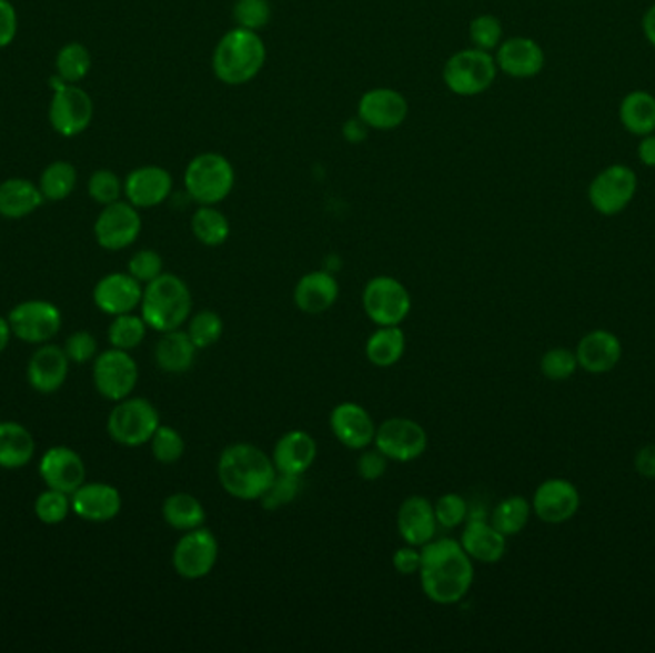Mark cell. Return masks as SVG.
Returning <instances> with one entry per match:
<instances>
[{"mask_svg": "<svg viewBox=\"0 0 655 653\" xmlns=\"http://www.w3.org/2000/svg\"><path fill=\"white\" fill-rule=\"evenodd\" d=\"M419 575L422 591L433 604H458L474 584V560L461 541L433 539L422 546Z\"/></svg>", "mask_w": 655, "mask_h": 653, "instance_id": "1", "label": "cell"}, {"mask_svg": "<svg viewBox=\"0 0 655 653\" xmlns=\"http://www.w3.org/2000/svg\"><path fill=\"white\" fill-rule=\"evenodd\" d=\"M276 473L271 456L250 443L226 446L216 462L219 483L238 501H259Z\"/></svg>", "mask_w": 655, "mask_h": 653, "instance_id": "2", "label": "cell"}, {"mask_svg": "<svg viewBox=\"0 0 655 653\" xmlns=\"http://www.w3.org/2000/svg\"><path fill=\"white\" fill-rule=\"evenodd\" d=\"M192 313V293L184 280L163 272L144 288L140 301V317L155 332H171L189 322Z\"/></svg>", "mask_w": 655, "mask_h": 653, "instance_id": "3", "label": "cell"}, {"mask_svg": "<svg viewBox=\"0 0 655 653\" xmlns=\"http://www.w3.org/2000/svg\"><path fill=\"white\" fill-rule=\"evenodd\" d=\"M266 62V49L258 31H229L213 52V71L226 84H245L259 76Z\"/></svg>", "mask_w": 655, "mask_h": 653, "instance_id": "4", "label": "cell"}, {"mask_svg": "<svg viewBox=\"0 0 655 653\" xmlns=\"http://www.w3.org/2000/svg\"><path fill=\"white\" fill-rule=\"evenodd\" d=\"M236 173L231 161L215 152L200 153L184 171V187L200 205H216L231 194Z\"/></svg>", "mask_w": 655, "mask_h": 653, "instance_id": "5", "label": "cell"}, {"mask_svg": "<svg viewBox=\"0 0 655 653\" xmlns=\"http://www.w3.org/2000/svg\"><path fill=\"white\" fill-rule=\"evenodd\" d=\"M160 424L154 404L142 396H127L110 412L108 433L119 445L142 446L150 443Z\"/></svg>", "mask_w": 655, "mask_h": 653, "instance_id": "6", "label": "cell"}, {"mask_svg": "<svg viewBox=\"0 0 655 653\" xmlns=\"http://www.w3.org/2000/svg\"><path fill=\"white\" fill-rule=\"evenodd\" d=\"M496 60L491 52L466 49L449 58L443 70L445 84L458 97H477L496 79Z\"/></svg>", "mask_w": 655, "mask_h": 653, "instance_id": "7", "label": "cell"}, {"mask_svg": "<svg viewBox=\"0 0 655 653\" xmlns=\"http://www.w3.org/2000/svg\"><path fill=\"white\" fill-rule=\"evenodd\" d=\"M363 309L376 326H401L411 314V293L393 277H374L364 285Z\"/></svg>", "mask_w": 655, "mask_h": 653, "instance_id": "8", "label": "cell"}, {"mask_svg": "<svg viewBox=\"0 0 655 653\" xmlns=\"http://www.w3.org/2000/svg\"><path fill=\"white\" fill-rule=\"evenodd\" d=\"M638 177L633 169L614 163L602 169L588 184V202L599 215L615 217L623 213L635 200Z\"/></svg>", "mask_w": 655, "mask_h": 653, "instance_id": "9", "label": "cell"}, {"mask_svg": "<svg viewBox=\"0 0 655 653\" xmlns=\"http://www.w3.org/2000/svg\"><path fill=\"white\" fill-rule=\"evenodd\" d=\"M219 541L208 528L192 529L179 539L173 550V567L179 577L200 581L215 570Z\"/></svg>", "mask_w": 655, "mask_h": 653, "instance_id": "10", "label": "cell"}, {"mask_svg": "<svg viewBox=\"0 0 655 653\" xmlns=\"http://www.w3.org/2000/svg\"><path fill=\"white\" fill-rule=\"evenodd\" d=\"M94 378V388L98 393L119 403L127 396H131L137 383H139V366L129 351L123 349H108L102 355L94 361L92 369Z\"/></svg>", "mask_w": 655, "mask_h": 653, "instance_id": "11", "label": "cell"}, {"mask_svg": "<svg viewBox=\"0 0 655 653\" xmlns=\"http://www.w3.org/2000/svg\"><path fill=\"white\" fill-rule=\"evenodd\" d=\"M374 446L384 452L390 462H414L427 449V433L411 418H387L377 425Z\"/></svg>", "mask_w": 655, "mask_h": 653, "instance_id": "12", "label": "cell"}, {"mask_svg": "<svg viewBox=\"0 0 655 653\" xmlns=\"http://www.w3.org/2000/svg\"><path fill=\"white\" fill-rule=\"evenodd\" d=\"M94 118V102L91 94L79 84H66L52 94L49 106V121L52 129L66 139L78 137L91 127Z\"/></svg>", "mask_w": 655, "mask_h": 653, "instance_id": "13", "label": "cell"}, {"mask_svg": "<svg viewBox=\"0 0 655 653\" xmlns=\"http://www.w3.org/2000/svg\"><path fill=\"white\" fill-rule=\"evenodd\" d=\"M142 219L133 203L119 202L104 205L94 223L98 245L108 251H121L133 245L140 237Z\"/></svg>", "mask_w": 655, "mask_h": 653, "instance_id": "14", "label": "cell"}, {"mask_svg": "<svg viewBox=\"0 0 655 653\" xmlns=\"http://www.w3.org/2000/svg\"><path fill=\"white\" fill-rule=\"evenodd\" d=\"M12 334L28 343H44L52 340L62 328V313L49 301H23L8 317Z\"/></svg>", "mask_w": 655, "mask_h": 653, "instance_id": "15", "label": "cell"}, {"mask_svg": "<svg viewBox=\"0 0 655 653\" xmlns=\"http://www.w3.org/2000/svg\"><path fill=\"white\" fill-rule=\"evenodd\" d=\"M531 506L541 522L558 525L570 522L573 515L577 514L581 494L572 481L554 478L543 481L537 486Z\"/></svg>", "mask_w": 655, "mask_h": 653, "instance_id": "16", "label": "cell"}, {"mask_svg": "<svg viewBox=\"0 0 655 653\" xmlns=\"http://www.w3.org/2000/svg\"><path fill=\"white\" fill-rule=\"evenodd\" d=\"M330 428L334 438L351 451H363L374 445L377 425L363 404L345 401L334 406L330 414Z\"/></svg>", "mask_w": 655, "mask_h": 653, "instance_id": "17", "label": "cell"}, {"mask_svg": "<svg viewBox=\"0 0 655 653\" xmlns=\"http://www.w3.org/2000/svg\"><path fill=\"white\" fill-rule=\"evenodd\" d=\"M173 190V177L160 165L133 169L123 181V195L137 209L158 208Z\"/></svg>", "mask_w": 655, "mask_h": 653, "instance_id": "18", "label": "cell"}, {"mask_svg": "<svg viewBox=\"0 0 655 653\" xmlns=\"http://www.w3.org/2000/svg\"><path fill=\"white\" fill-rule=\"evenodd\" d=\"M409 102L393 89H372L359 102V119L377 131H391L405 123Z\"/></svg>", "mask_w": 655, "mask_h": 653, "instance_id": "19", "label": "cell"}, {"mask_svg": "<svg viewBox=\"0 0 655 653\" xmlns=\"http://www.w3.org/2000/svg\"><path fill=\"white\" fill-rule=\"evenodd\" d=\"M142 293L144 288L129 272H112L94 285L92 299L102 313L118 317L133 313L140 307Z\"/></svg>", "mask_w": 655, "mask_h": 653, "instance_id": "20", "label": "cell"}, {"mask_svg": "<svg viewBox=\"0 0 655 653\" xmlns=\"http://www.w3.org/2000/svg\"><path fill=\"white\" fill-rule=\"evenodd\" d=\"M39 473L49 489L68 494L75 493L87 478L83 459L68 446H52L44 452Z\"/></svg>", "mask_w": 655, "mask_h": 653, "instance_id": "21", "label": "cell"}, {"mask_svg": "<svg viewBox=\"0 0 655 653\" xmlns=\"http://www.w3.org/2000/svg\"><path fill=\"white\" fill-rule=\"evenodd\" d=\"M496 68L514 79H531L543 71L544 50L530 37H512L496 49Z\"/></svg>", "mask_w": 655, "mask_h": 653, "instance_id": "22", "label": "cell"}, {"mask_svg": "<svg viewBox=\"0 0 655 653\" xmlns=\"http://www.w3.org/2000/svg\"><path fill=\"white\" fill-rule=\"evenodd\" d=\"M121 506V493L108 483H83L71 494V510L84 522H112Z\"/></svg>", "mask_w": 655, "mask_h": 653, "instance_id": "23", "label": "cell"}, {"mask_svg": "<svg viewBox=\"0 0 655 653\" xmlns=\"http://www.w3.org/2000/svg\"><path fill=\"white\" fill-rule=\"evenodd\" d=\"M435 508L433 502L420 494H412L409 499L401 502L397 512V531L399 536L412 546L422 549L424 544L435 539Z\"/></svg>", "mask_w": 655, "mask_h": 653, "instance_id": "24", "label": "cell"}, {"mask_svg": "<svg viewBox=\"0 0 655 653\" xmlns=\"http://www.w3.org/2000/svg\"><path fill=\"white\" fill-rule=\"evenodd\" d=\"M319 454V446L313 435L303 430L284 433L272 449V462L279 473L303 478Z\"/></svg>", "mask_w": 655, "mask_h": 653, "instance_id": "25", "label": "cell"}, {"mask_svg": "<svg viewBox=\"0 0 655 653\" xmlns=\"http://www.w3.org/2000/svg\"><path fill=\"white\" fill-rule=\"evenodd\" d=\"M575 355L578 366L588 374H606L619 364L623 348L617 335L612 332L593 330L581 338Z\"/></svg>", "mask_w": 655, "mask_h": 653, "instance_id": "26", "label": "cell"}, {"mask_svg": "<svg viewBox=\"0 0 655 653\" xmlns=\"http://www.w3.org/2000/svg\"><path fill=\"white\" fill-rule=\"evenodd\" d=\"M340 298L337 280L324 271L308 272L293 290V303L301 313L319 317L330 311Z\"/></svg>", "mask_w": 655, "mask_h": 653, "instance_id": "27", "label": "cell"}, {"mask_svg": "<svg viewBox=\"0 0 655 653\" xmlns=\"http://www.w3.org/2000/svg\"><path fill=\"white\" fill-rule=\"evenodd\" d=\"M70 372V359L58 345L37 349L28 366V380L39 393H54L62 388Z\"/></svg>", "mask_w": 655, "mask_h": 653, "instance_id": "28", "label": "cell"}, {"mask_svg": "<svg viewBox=\"0 0 655 653\" xmlns=\"http://www.w3.org/2000/svg\"><path fill=\"white\" fill-rule=\"evenodd\" d=\"M462 549L474 562L498 563L506 554V536L483 518L467 520L462 531Z\"/></svg>", "mask_w": 655, "mask_h": 653, "instance_id": "29", "label": "cell"}, {"mask_svg": "<svg viewBox=\"0 0 655 653\" xmlns=\"http://www.w3.org/2000/svg\"><path fill=\"white\" fill-rule=\"evenodd\" d=\"M198 348L194 341L190 340L189 332L171 330L163 332L160 341L155 343V364L168 374H184L194 366Z\"/></svg>", "mask_w": 655, "mask_h": 653, "instance_id": "30", "label": "cell"}, {"mask_svg": "<svg viewBox=\"0 0 655 653\" xmlns=\"http://www.w3.org/2000/svg\"><path fill=\"white\" fill-rule=\"evenodd\" d=\"M42 198L39 184L28 179H7L0 182V217L16 221L36 213L41 208Z\"/></svg>", "mask_w": 655, "mask_h": 653, "instance_id": "31", "label": "cell"}, {"mask_svg": "<svg viewBox=\"0 0 655 653\" xmlns=\"http://www.w3.org/2000/svg\"><path fill=\"white\" fill-rule=\"evenodd\" d=\"M36 454L33 435L16 422L0 424V468L18 470L29 464Z\"/></svg>", "mask_w": 655, "mask_h": 653, "instance_id": "32", "label": "cell"}, {"mask_svg": "<svg viewBox=\"0 0 655 653\" xmlns=\"http://www.w3.org/2000/svg\"><path fill=\"white\" fill-rule=\"evenodd\" d=\"M619 121L625 131L635 137L655 132V97L648 91L628 92L621 100Z\"/></svg>", "mask_w": 655, "mask_h": 653, "instance_id": "33", "label": "cell"}, {"mask_svg": "<svg viewBox=\"0 0 655 653\" xmlns=\"http://www.w3.org/2000/svg\"><path fill=\"white\" fill-rule=\"evenodd\" d=\"M406 351V335L399 326H377L366 341V359L377 369L395 366Z\"/></svg>", "mask_w": 655, "mask_h": 653, "instance_id": "34", "label": "cell"}, {"mask_svg": "<svg viewBox=\"0 0 655 653\" xmlns=\"http://www.w3.org/2000/svg\"><path fill=\"white\" fill-rule=\"evenodd\" d=\"M161 514L169 528L174 531H192V529L203 528L205 523V508L202 502L195 499L194 494L174 493L169 494L161 506Z\"/></svg>", "mask_w": 655, "mask_h": 653, "instance_id": "35", "label": "cell"}, {"mask_svg": "<svg viewBox=\"0 0 655 653\" xmlns=\"http://www.w3.org/2000/svg\"><path fill=\"white\" fill-rule=\"evenodd\" d=\"M78 187V169L70 161H52L39 177V190L49 202H62Z\"/></svg>", "mask_w": 655, "mask_h": 653, "instance_id": "36", "label": "cell"}, {"mask_svg": "<svg viewBox=\"0 0 655 653\" xmlns=\"http://www.w3.org/2000/svg\"><path fill=\"white\" fill-rule=\"evenodd\" d=\"M531 512H533V506L525 496L512 494L496 504L493 514H491V523L508 539V536L522 533L525 525L530 523Z\"/></svg>", "mask_w": 655, "mask_h": 653, "instance_id": "37", "label": "cell"}, {"mask_svg": "<svg viewBox=\"0 0 655 653\" xmlns=\"http://www.w3.org/2000/svg\"><path fill=\"white\" fill-rule=\"evenodd\" d=\"M190 227L195 240L208 248L223 245L231 237V223L224 213L215 209V205H200L192 217Z\"/></svg>", "mask_w": 655, "mask_h": 653, "instance_id": "38", "label": "cell"}, {"mask_svg": "<svg viewBox=\"0 0 655 653\" xmlns=\"http://www.w3.org/2000/svg\"><path fill=\"white\" fill-rule=\"evenodd\" d=\"M57 76L66 83L79 84L92 70V57L81 42H68L57 54Z\"/></svg>", "mask_w": 655, "mask_h": 653, "instance_id": "39", "label": "cell"}, {"mask_svg": "<svg viewBox=\"0 0 655 653\" xmlns=\"http://www.w3.org/2000/svg\"><path fill=\"white\" fill-rule=\"evenodd\" d=\"M148 324L142 317L133 313L118 314L108 330L112 348L133 351L147 338Z\"/></svg>", "mask_w": 655, "mask_h": 653, "instance_id": "40", "label": "cell"}, {"mask_svg": "<svg viewBox=\"0 0 655 653\" xmlns=\"http://www.w3.org/2000/svg\"><path fill=\"white\" fill-rule=\"evenodd\" d=\"M190 340L194 341L198 351L213 348L216 341L223 338L224 322L221 314L215 311H200L189 320Z\"/></svg>", "mask_w": 655, "mask_h": 653, "instance_id": "41", "label": "cell"}, {"mask_svg": "<svg viewBox=\"0 0 655 653\" xmlns=\"http://www.w3.org/2000/svg\"><path fill=\"white\" fill-rule=\"evenodd\" d=\"M301 493V478L300 475H288V473H276V478L272 481L271 486L266 489L265 494L259 499L261 506L274 512L279 508L292 504Z\"/></svg>", "mask_w": 655, "mask_h": 653, "instance_id": "42", "label": "cell"}, {"mask_svg": "<svg viewBox=\"0 0 655 653\" xmlns=\"http://www.w3.org/2000/svg\"><path fill=\"white\" fill-rule=\"evenodd\" d=\"M152 454L161 464H174L182 459L187 451V443L179 431L171 425H161L155 430L154 438L150 439Z\"/></svg>", "mask_w": 655, "mask_h": 653, "instance_id": "43", "label": "cell"}, {"mask_svg": "<svg viewBox=\"0 0 655 653\" xmlns=\"http://www.w3.org/2000/svg\"><path fill=\"white\" fill-rule=\"evenodd\" d=\"M87 190H89L92 200L104 208V205L121 200L123 181L119 179L118 174L113 173L112 169H98L91 174Z\"/></svg>", "mask_w": 655, "mask_h": 653, "instance_id": "44", "label": "cell"}, {"mask_svg": "<svg viewBox=\"0 0 655 653\" xmlns=\"http://www.w3.org/2000/svg\"><path fill=\"white\" fill-rule=\"evenodd\" d=\"M71 510L70 494L49 489L39 494L36 501V514L42 523L47 525H57L62 523Z\"/></svg>", "mask_w": 655, "mask_h": 653, "instance_id": "45", "label": "cell"}, {"mask_svg": "<svg viewBox=\"0 0 655 653\" xmlns=\"http://www.w3.org/2000/svg\"><path fill=\"white\" fill-rule=\"evenodd\" d=\"M577 355L570 349L556 348L544 353L541 359V372L552 382H564L577 372Z\"/></svg>", "mask_w": 655, "mask_h": 653, "instance_id": "46", "label": "cell"}, {"mask_svg": "<svg viewBox=\"0 0 655 653\" xmlns=\"http://www.w3.org/2000/svg\"><path fill=\"white\" fill-rule=\"evenodd\" d=\"M433 508H435V520H437L440 528H461L462 523L467 520V502L462 494H441Z\"/></svg>", "mask_w": 655, "mask_h": 653, "instance_id": "47", "label": "cell"}, {"mask_svg": "<svg viewBox=\"0 0 655 653\" xmlns=\"http://www.w3.org/2000/svg\"><path fill=\"white\" fill-rule=\"evenodd\" d=\"M502 23L498 18L491 14L477 16L470 23V39L474 42L475 49L491 50L498 49L502 41Z\"/></svg>", "mask_w": 655, "mask_h": 653, "instance_id": "48", "label": "cell"}, {"mask_svg": "<svg viewBox=\"0 0 655 653\" xmlns=\"http://www.w3.org/2000/svg\"><path fill=\"white\" fill-rule=\"evenodd\" d=\"M234 20L238 28L259 31L271 20V4L269 0H238L234 7Z\"/></svg>", "mask_w": 655, "mask_h": 653, "instance_id": "49", "label": "cell"}, {"mask_svg": "<svg viewBox=\"0 0 655 653\" xmlns=\"http://www.w3.org/2000/svg\"><path fill=\"white\" fill-rule=\"evenodd\" d=\"M129 274L139 280L140 284H150L163 274V259L154 250H140L129 259Z\"/></svg>", "mask_w": 655, "mask_h": 653, "instance_id": "50", "label": "cell"}, {"mask_svg": "<svg viewBox=\"0 0 655 653\" xmlns=\"http://www.w3.org/2000/svg\"><path fill=\"white\" fill-rule=\"evenodd\" d=\"M387 464H390V459L385 456L384 452L377 451L376 446L374 449L366 446L356 460V473L364 481H377L380 478H384Z\"/></svg>", "mask_w": 655, "mask_h": 653, "instance_id": "51", "label": "cell"}, {"mask_svg": "<svg viewBox=\"0 0 655 653\" xmlns=\"http://www.w3.org/2000/svg\"><path fill=\"white\" fill-rule=\"evenodd\" d=\"M97 340L92 338L89 332H75V334H71L66 341V355L70 359V362H75V364H84V362L92 361V356L97 355Z\"/></svg>", "mask_w": 655, "mask_h": 653, "instance_id": "52", "label": "cell"}, {"mask_svg": "<svg viewBox=\"0 0 655 653\" xmlns=\"http://www.w3.org/2000/svg\"><path fill=\"white\" fill-rule=\"evenodd\" d=\"M420 565H422V549L419 546H401V549L393 554V567L401 575H419Z\"/></svg>", "mask_w": 655, "mask_h": 653, "instance_id": "53", "label": "cell"}, {"mask_svg": "<svg viewBox=\"0 0 655 653\" xmlns=\"http://www.w3.org/2000/svg\"><path fill=\"white\" fill-rule=\"evenodd\" d=\"M18 36V12L10 0H0V49H7Z\"/></svg>", "mask_w": 655, "mask_h": 653, "instance_id": "54", "label": "cell"}, {"mask_svg": "<svg viewBox=\"0 0 655 653\" xmlns=\"http://www.w3.org/2000/svg\"><path fill=\"white\" fill-rule=\"evenodd\" d=\"M635 468L642 478L655 480V445L642 446L641 451L636 452Z\"/></svg>", "mask_w": 655, "mask_h": 653, "instance_id": "55", "label": "cell"}, {"mask_svg": "<svg viewBox=\"0 0 655 653\" xmlns=\"http://www.w3.org/2000/svg\"><path fill=\"white\" fill-rule=\"evenodd\" d=\"M641 144L636 148L638 160L646 168H655V132L641 137Z\"/></svg>", "mask_w": 655, "mask_h": 653, "instance_id": "56", "label": "cell"}, {"mask_svg": "<svg viewBox=\"0 0 655 653\" xmlns=\"http://www.w3.org/2000/svg\"><path fill=\"white\" fill-rule=\"evenodd\" d=\"M642 33H644L646 41L655 49V2L646 10V14L642 18Z\"/></svg>", "mask_w": 655, "mask_h": 653, "instance_id": "57", "label": "cell"}, {"mask_svg": "<svg viewBox=\"0 0 655 653\" xmlns=\"http://www.w3.org/2000/svg\"><path fill=\"white\" fill-rule=\"evenodd\" d=\"M10 335H12V326L7 319H0V353L8 348L10 343Z\"/></svg>", "mask_w": 655, "mask_h": 653, "instance_id": "58", "label": "cell"}]
</instances>
